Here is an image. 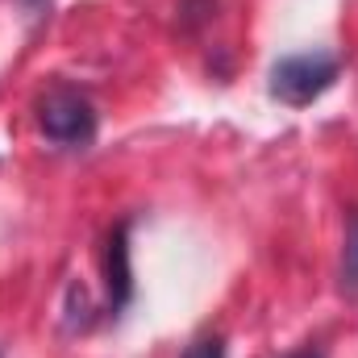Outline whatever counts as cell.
<instances>
[{
    "instance_id": "obj_1",
    "label": "cell",
    "mask_w": 358,
    "mask_h": 358,
    "mask_svg": "<svg viewBox=\"0 0 358 358\" xmlns=\"http://www.w3.org/2000/svg\"><path fill=\"white\" fill-rule=\"evenodd\" d=\"M338 80V59L325 55V50H313V55H287L271 67V96L287 108H304L313 104L317 96L334 88Z\"/></svg>"
},
{
    "instance_id": "obj_2",
    "label": "cell",
    "mask_w": 358,
    "mask_h": 358,
    "mask_svg": "<svg viewBox=\"0 0 358 358\" xmlns=\"http://www.w3.org/2000/svg\"><path fill=\"white\" fill-rule=\"evenodd\" d=\"M38 125L59 146H88L96 138V108H92V100L84 92L55 84L38 100Z\"/></svg>"
},
{
    "instance_id": "obj_3",
    "label": "cell",
    "mask_w": 358,
    "mask_h": 358,
    "mask_svg": "<svg viewBox=\"0 0 358 358\" xmlns=\"http://www.w3.org/2000/svg\"><path fill=\"white\" fill-rule=\"evenodd\" d=\"M104 283H108V313H121L134 296V271H129V221H121L104 242Z\"/></svg>"
},
{
    "instance_id": "obj_4",
    "label": "cell",
    "mask_w": 358,
    "mask_h": 358,
    "mask_svg": "<svg viewBox=\"0 0 358 358\" xmlns=\"http://www.w3.org/2000/svg\"><path fill=\"white\" fill-rule=\"evenodd\" d=\"M342 283L358 287V213H350L346 225V250H342Z\"/></svg>"
},
{
    "instance_id": "obj_5",
    "label": "cell",
    "mask_w": 358,
    "mask_h": 358,
    "mask_svg": "<svg viewBox=\"0 0 358 358\" xmlns=\"http://www.w3.org/2000/svg\"><path fill=\"white\" fill-rule=\"evenodd\" d=\"M183 358H225V342L221 338H196L183 350Z\"/></svg>"
},
{
    "instance_id": "obj_6",
    "label": "cell",
    "mask_w": 358,
    "mask_h": 358,
    "mask_svg": "<svg viewBox=\"0 0 358 358\" xmlns=\"http://www.w3.org/2000/svg\"><path fill=\"white\" fill-rule=\"evenodd\" d=\"M25 4H34V8H38V4H42V0H25Z\"/></svg>"
},
{
    "instance_id": "obj_7",
    "label": "cell",
    "mask_w": 358,
    "mask_h": 358,
    "mask_svg": "<svg viewBox=\"0 0 358 358\" xmlns=\"http://www.w3.org/2000/svg\"><path fill=\"white\" fill-rule=\"evenodd\" d=\"M292 358H317V355H292Z\"/></svg>"
}]
</instances>
